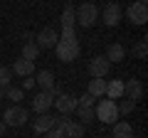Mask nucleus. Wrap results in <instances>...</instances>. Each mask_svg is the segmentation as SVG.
<instances>
[{
	"mask_svg": "<svg viewBox=\"0 0 148 138\" xmlns=\"http://www.w3.org/2000/svg\"><path fill=\"white\" fill-rule=\"evenodd\" d=\"M101 20H104L106 27H116L121 22V5L119 3H109L104 8V12H101Z\"/></svg>",
	"mask_w": 148,
	"mask_h": 138,
	"instance_id": "nucleus-9",
	"label": "nucleus"
},
{
	"mask_svg": "<svg viewBox=\"0 0 148 138\" xmlns=\"http://www.w3.org/2000/svg\"><path fill=\"white\" fill-rule=\"evenodd\" d=\"M77 106H86V109H91V106H94V96H91V94H82V96H77Z\"/></svg>",
	"mask_w": 148,
	"mask_h": 138,
	"instance_id": "nucleus-26",
	"label": "nucleus"
},
{
	"mask_svg": "<svg viewBox=\"0 0 148 138\" xmlns=\"http://www.w3.org/2000/svg\"><path fill=\"white\" fill-rule=\"evenodd\" d=\"M109 62H121L123 57H126V49H123V44H119V42H114V44H109V49H106V54H104Z\"/></svg>",
	"mask_w": 148,
	"mask_h": 138,
	"instance_id": "nucleus-18",
	"label": "nucleus"
},
{
	"mask_svg": "<svg viewBox=\"0 0 148 138\" xmlns=\"http://www.w3.org/2000/svg\"><path fill=\"white\" fill-rule=\"evenodd\" d=\"M86 94H91L94 99L104 96V94H106V79H91L89 86H86Z\"/></svg>",
	"mask_w": 148,
	"mask_h": 138,
	"instance_id": "nucleus-19",
	"label": "nucleus"
},
{
	"mask_svg": "<svg viewBox=\"0 0 148 138\" xmlns=\"http://www.w3.org/2000/svg\"><path fill=\"white\" fill-rule=\"evenodd\" d=\"M84 3H94V0H84Z\"/></svg>",
	"mask_w": 148,
	"mask_h": 138,
	"instance_id": "nucleus-32",
	"label": "nucleus"
},
{
	"mask_svg": "<svg viewBox=\"0 0 148 138\" xmlns=\"http://www.w3.org/2000/svg\"><path fill=\"white\" fill-rule=\"evenodd\" d=\"M136 3H143V5H146V0H136Z\"/></svg>",
	"mask_w": 148,
	"mask_h": 138,
	"instance_id": "nucleus-31",
	"label": "nucleus"
},
{
	"mask_svg": "<svg viewBox=\"0 0 148 138\" xmlns=\"http://www.w3.org/2000/svg\"><path fill=\"white\" fill-rule=\"evenodd\" d=\"M54 96H57V91H40V94H35V99H32V111L35 113H47L49 106L54 104Z\"/></svg>",
	"mask_w": 148,
	"mask_h": 138,
	"instance_id": "nucleus-6",
	"label": "nucleus"
},
{
	"mask_svg": "<svg viewBox=\"0 0 148 138\" xmlns=\"http://www.w3.org/2000/svg\"><path fill=\"white\" fill-rule=\"evenodd\" d=\"M143 96V84L141 79H128L123 84V99H131V101H138Z\"/></svg>",
	"mask_w": 148,
	"mask_h": 138,
	"instance_id": "nucleus-12",
	"label": "nucleus"
},
{
	"mask_svg": "<svg viewBox=\"0 0 148 138\" xmlns=\"http://www.w3.org/2000/svg\"><path fill=\"white\" fill-rule=\"evenodd\" d=\"M111 138H133V126L128 121H116L114 123V136Z\"/></svg>",
	"mask_w": 148,
	"mask_h": 138,
	"instance_id": "nucleus-17",
	"label": "nucleus"
},
{
	"mask_svg": "<svg viewBox=\"0 0 148 138\" xmlns=\"http://www.w3.org/2000/svg\"><path fill=\"white\" fill-rule=\"evenodd\" d=\"M35 84L42 86V91H57V84H54V74L49 69H42V72H37L35 74ZM59 94V91H57Z\"/></svg>",
	"mask_w": 148,
	"mask_h": 138,
	"instance_id": "nucleus-11",
	"label": "nucleus"
},
{
	"mask_svg": "<svg viewBox=\"0 0 148 138\" xmlns=\"http://www.w3.org/2000/svg\"><path fill=\"white\" fill-rule=\"evenodd\" d=\"M27 121H30V111H27V109H22L20 104L10 106L5 113H3V123H5L8 128H20V126H25Z\"/></svg>",
	"mask_w": 148,
	"mask_h": 138,
	"instance_id": "nucleus-2",
	"label": "nucleus"
},
{
	"mask_svg": "<svg viewBox=\"0 0 148 138\" xmlns=\"http://www.w3.org/2000/svg\"><path fill=\"white\" fill-rule=\"evenodd\" d=\"M42 136H45V138H64V133L59 131V128H49V131L42 133Z\"/></svg>",
	"mask_w": 148,
	"mask_h": 138,
	"instance_id": "nucleus-27",
	"label": "nucleus"
},
{
	"mask_svg": "<svg viewBox=\"0 0 148 138\" xmlns=\"http://www.w3.org/2000/svg\"><path fill=\"white\" fill-rule=\"evenodd\" d=\"M8 131V126H5V123H3V121H0V136H3V133H5Z\"/></svg>",
	"mask_w": 148,
	"mask_h": 138,
	"instance_id": "nucleus-30",
	"label": "nucleus"
},
{
	"mask_svg": "<svg viewBox=\"0 0 148 138\" xmlns=\"http://www.w3.org/2000/svg\"><path fill=\"white\" fill-rule=\"evenodd\" d=\"M5 99H12L15 104H20V101L25 99V91H22L20 86H8V91H5Z\"/></svg>",
	"mask_w": 148,
	"mask_h": 138,
	"instance_id": "nucleus-23",
	"label": "nucleus"
},
{
	"mask_svg": "<svg viewBox=\"0 0 148 138\" xmlns=\"http://www.w3.org/2000/svg\"><path fill=\"white\" fill-rule=\"evenodd\" d=\"M12 69L10 67H0V86H12Z\"/></svg>",
	"mask_w": 148,
	"mask_h": 138,
	"instance_id": "nucleus-24",
	"label": "nucleus"
},
{
	"mask_svg": "<svg viewBox=\"0 0 148 138\" xmlns=\"http://www.w3.org/2000/svg\"><path fill=\"white\" fill-rule=\"evenodd\" d=\"M104 96H109V99H123V81L121 79H111V81H106V94Z\"/></svg>",
	"mask_w": 148,
	"mask_h": 138,
	"instance_id": "nucleus-16",
	"label": "nucleus"
},
{
	"mask_svg": "<svg viewBox=\"0 0 148 138\" xmlns=\"http://www.w3.org/2000/svg\"><path fill=\"white\" fill-rule=\"evenodd\" d=\"M133 57H136V59H146L148 57V42H146V40L136 42V47H133Z\"/></svg>",
	"mask_w": 148,
	"mask_h": 138,
	"instance_id": "nucleus-25",
	"label": "nucleus"
},
{
	"mask_svg": "<svg viewBox=\"0 0 148 138\" xmlns=\"http://www.w3.org/2000/svg\"><path fill=\"white\" fill-rule=\"evenodd\" d=\"M109 69H111V62L101 54V57H94L89 62V74H91V79H104L106 74H109Z\"/></svg>",
	"mask_w": 148,
	"mask_h": 138,
	"instance_id": "nucleus-7",
	"label": "nucleus"
},
{
	"mask_svg": "<svg viewBox=\"0 0 148 138\" xmlns=\"http://www.w3.org/2000/svg\"><path fill=\"white\" fill-rule=\"evenodd\" d=\"M5 91H8V86H0V99H5Z\"/></svg>",
	"mask_w": 148,
	"mask_h": 138,
	"instance_id": "nucleus-29",
	"label": "nucleus"
},
{
	"mask_svg": "<svg viewBox=\"0 0 148 138\" xmlns=\"http://www.w3.org/2000/svg\"><path fill=\"white\" fill-rule=\"evenodd\" d=\"M126 17L131 25H146L148 22V5H143V3H131V5L126 8Z\"/></svg>",
	"mask_w": 148,
	"mask_h": 138,
	"instance_id": "nucleus-5",
	"label": "nucleus"
},
{
	"mask_svg": "<svg viewBox=\"0 0 148 138\" xmlns=\"http://www.w3.org/2000/svg\"><path fill=\"white\" fill-rule=\"evenodd\" d=\"M62 30H74V25H77V15H74V5L72 3H67L62 10Z\"/></svg>",
	"mask_w": 148,
	"mask_h": 138,
	"instance_id": "nucleus-15",
	"label": "nucleus"
},
{
	"mask_svg": "<svg viewBox=\"0 0 148 138\" xmlns=\"http://www.w3.org/2000/svg\"><path fill=\"white\" fill-rule=\"evenodd\" d=\"M94 116L99 118L101 123H116V121H119V109H116V101H114V99H101L99 104H96Z\"/></svg>",
	"mask_w": 148,
	"mask_h": 138,
	"instance_id": "nucleus-3",
	"label": "nucleus"
},
{
	"mask_svg": "<svg viewBox=\"0 0 148 138\" xmlns=\"http://www.w3.org/2000/svg\"><path fill=\"white\" fill-rule=\"evenodd\" d=\"M116 109H119V116H126V113H131L133 109H136V101H131V99H121L116 104Z\"/></svg>",
	"mask_w": 148,
	"mask_h": 138,
	"instance_id": "nucleus-22",
	"label": "nucleus"
},
{
	"mask_svg": "<svg viewBox=\"0 0 148 138\" xmlns=\"http://www.w3.org/2000/svg\"><path fill=\"white\" fill-rule=\"evenodd\" d=\"M32 128H35V133H47L49 128H54V116H49V113H37Z\"/></svg>",
	"mask_w": 148,
	"mask_h": 138,
	"instance_id": "nucleus-14",
	"label": "nucleus"
},
{
	"mask_svg": "<svg viewBox=\"0 0 148 138\" xmlns=\"http://www.w3.org/2000/svg\"><path fill=\"white\" fill-rule=\"evenodd\" d=\"M54 52H57V57L62 62H74V59L79 57V40L77 37H72V40L59 37L57 44H54Z\"/></svg>",
	"mask_w": 148,
	"mask_h": 138,
	"instance_id": "nucleus-1",
	"label": "nucleus"
},
{
	"mask_svg": "<svg viewBox=\"0 0 148 138\" xmlns=\"http://www.w3.org/2000/svg\"><path fill=\"white\" fill-rule=\"evenodd\" d=\"M52 106L57 109L59 113H67V116H69V113L77 109V96H72V94H57Z\"/></svg>",
	"mask_w": 148,
	"mask_h": 138,
	"instance_id": "nucleus-10",
	"label": "nucleus"
},
{
	"mask_svg": "<svg viewBox=\"0 0 148 138\" xmlns=\"http://www.w3.org/2000/svg\"><path fill=\"white\" fill-rule=\"evenodd\" d=\"M40 52H42V49L37 47V42H35V40H32V42H25V44H22V59H30V62H37Z\"/></svg>",
	"mask_w": 148,
	"mask_h": 138,
	"instance_id": "nucleus-20",
	"label": "nucleus"
},
{
	"mask_svg": "<svg viewBox=\"0 0 148 138\" xmlns=\"http://www.w3.org/2000/svg\"><path fill=\"white\" fill-rule=\"evenodd\" d=\"M74 15H77V25L79 27H91L99 20V8H96V3H82L74 10Z\"/></svg>",
	"mask_w": 148,
	"mask_h": 138,
	"instance_id": "nucleus-4",
	"label": "nucleus"
},
{
	"mask_svg": "<svg viewBox=\"0 0 148 138\" xmlns=\"http://www.w3.org/2000/svg\"><path fill=\"white\" fill-rule=\"evenodd\" d=\"M32 86H35V74H32V77H25V81H22L20 89L25 91V89H32Z\"/></svg>",
	"mask_w": 148,
	"mask_h": 138,
	"instance_id": "nucleus-28",
	"label": "nucleus"
},
{
	"mask_svg": "<svg viewBox=\"0 0 148 138\" xmlns=\"http://www.w3.org/2000/svg\"><path fill=\"white\" fill-rule=\"evenodd\" d=\"M12 74H17V77H32L35 74V62H30V59H15V64H12Z\"/></svg>",
	"mask_w": 148,
	"mask_h": 138,
	"instance_id": "nucleus-13",
	"label": "nucleus"
},
{
	"mask_svg": "<svg viewBox=\"0 0 148 138\" xmlns=\"http://www.w3.org/2000/svg\"><path fill=\"white\" fill-rule=\"evenodd\" d=\"M57 40H59V35L54 32V27H45V30H40V35L35 37V42H37L40 49H52L54 44H57Z\"/></svg>",
	"mask_w": 148,
	"mask_h": 138,
	"instance_id": "nucleus-8",
	"label": "nucleus"
},
{
	"mask_svg": "<svg viewBox=\"0 0 148 138\" xmlns=\"http://www.w3.org/2000/svg\"><path fill=\"white\" fill-rule=\"evenodd\" d=\"M74 111H77V116H79V123L82 126H86V123H91L94 121V109H86V106H77L74 109Z\"/></svg>",
	"mask_w": 148,
	"mask_h": 138,
	"instance_id": "nucleus-21",
	"label": "nucleus"
}]
</instances>
